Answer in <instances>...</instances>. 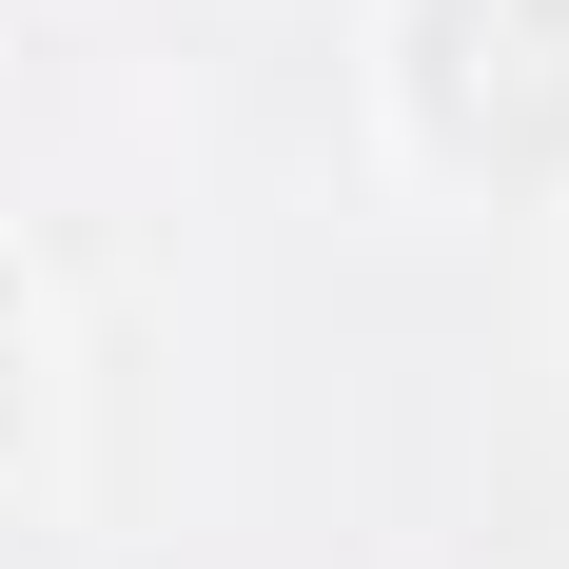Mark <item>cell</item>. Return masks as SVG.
Segmentation results:
<instances>
[{
	"label": "cell",
	"instance_id": "obj_1",
	"mask_svg": "<svg viewBox=\"0 0 569 569\" xmlns=\"http://www.w3.org/2000/svg\"><path fill=\"white\" fill-rule=\"evenodd\" d=\"M432 138L491 177L569 158V0H432Z\"/></svg>",
	"mask_w": 569,
	"mask_h": 569
}]
</instances>
